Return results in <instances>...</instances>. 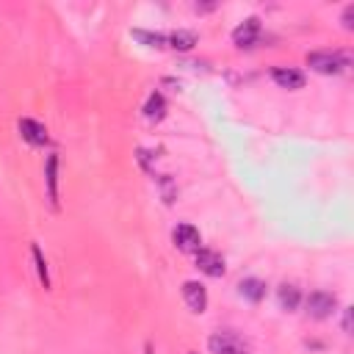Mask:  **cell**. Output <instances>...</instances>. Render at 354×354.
<instances>
[{"label":"cell","instance_id":"obj_1","mask_svg":"<svg viewBox=\"0 0 354 354\" xmlns=\"http://www.w3.org/2000/svg\"><path fill=\"white\" fill-rule=\"evenodd\" d=\"M307 66L318 75H343L351 66L348 50H313L307 53Z\"/></svg>","mask_w":354,"mask_h":354},{"label":"cell","instance_id":"obj_2","mask_svg":"<svg viewBox=\"0 0 354 354\" xmlns=\"http://www.w3.org/2000/svg\"><path fill=\"white\" fill-rule=\"evenodd\" d=\"M207 351L210 354H252L249 343L235 335L232 329H218V332H210L207 337Z\"/></svg>","mask_w":354,"mask_h":354},{"label":"cell","instance_id":"obj_3","mask_svg":"<svg viewBox=\"0 0 354 354\" xmlns=\"http://www.w3.org/2000/svg\"><path fill=\"white\" fill-rule=\"evenodd\" d=\"M301 301H304V313L315 321H326L337 313V296L329 290H310Z\"/></svg>","mask_w":354,"mask_h":354},{"label":"cell","instance_id":"obj_4","mask_svg":"<svg viewBox=\"0 0 354 354\" xmlns=\"http://www.w3.org/2000/svg\"><path fill=\"white\" fill-rule=\"evenodd\" d=\"M41 174H44V196H47V205H50L53 210H58V183H61V158H58V152H55V149H50V152H47Z\"/></svg>","mask_w":354,"mask_h":354},{"label":"cell","instance_id":"obj_5","mask_svg":"<svg viewBox=\"0 0 354 354\" xmlns=\"http://www.w3.org/2000/svg\"><path fill=\"white\" fill-rule=\"evenodd\" d=\"M260 36H263V22H260V17H246V19H241V22L232 28V41H235V47H241V50L254 47V44L260 41Z\"/></svg>","mask_w":354,"mask_h":354},{"label":"cell","instance_id":"obj_6","mask_svg":"<svg viewBox=\"0 0 354 354\" xmlns=\"http://www.w3.org/2000/svg\"><path fill=\"white\" fill-rule=\"evenodd\" d=\"M17 130H19L22 141L30 144V147H36V149H44V147L50 144V133H47V127H44L39 119L22 116V119L17 122Z\"/></svg>","mask_w":354,"mask_h":354},{"label":"cell","instance_id":"obj_7","mask_svg":"<svg viewBox=\"0 0 354 354\" xmlns=\"http://www.w3.org/2000/svg\"><path fill=\"white\" fill-rule=\"evenodd\" d=\"M194 260H196V268H199L205 277H224V271H227L224 257H221L216 249L199 246V249L194 252Z\"/></svg>","mask_w":354,"mask_h":354},{"label":"cell","instance_id":"obj_8","mask_svg":"<svg viewBox=\"0 0 354 354\" xmlns=\"http://www.w3.org/2000/svg\"><path fill=\"white\" fill-rule=\"evenodd\" d=\"M180 293H183V301H185V307L191 313L199 315V313L207 310V288L199 279H185L183 288H180Z\"/></svg>","mask_w":354,"mask_h":354},{"label":"cell","instance_id":"obj_9","mask_svg":"<svg viewBox=\"0 0 354 354\" xmlns=\"http://www.w3.org/2000/svg\"><path fill=\"white\" fill-rule=\"evenodd\" d=\"M171 243L180 249V252H196L202 246V235L194 224L188 221H180L174 230H171Z\"/></svg>","mask_w":354,"mask_h":354},{"label":"cell","instance_id":"obj_10","mask_svg":"<svg viewBox=\"0 0 354 354\" xmlns=\"http://www.w3.org/2000/svg\"><path fill=\"white\" fill-rule=\"evenodd\" d=\"M271 80L279 86V88H288V91H296V88H304L307 77L301 69H293V66H274L271 69Z\"/></svg>","mask_w":354,"mask_h":354},{"label":"cell","instance_id":"obj_11","mask_svg":"<svg viewBox=\"0 0 354 354\" xmlns=\"http://www.w3.org/2000/svg\"><path fill=\"white\" fill-rule=\"evenodd\" d=\"M238 296L243 301H249V304H260L266 299V282L257 279V277H243L238 282Z\"/></svg>","mask_w":354,"mask_h":354},{"label":"cell","instance_id":"obj_12","mask_svg":"<svg viewBox=\"0 0 354 354\" xmlns=\"http://www.w3.org/2000/svg\"><path fill=\"white\" fill-rule=\"evenodd\" d=\"M301 290L293 285V282H282L279 288H277V304H279V310H285V313H293V310H299V304H301Z\"/></svg>","mask_w":354,"mask_h":354},{"label":"cell","instance_id":"obj_13","mask_svg":"<svg viewBox=\"0 0 354 354\" xmlns=\"http://www.w3.org/2000/svg\"><path fill=\"white\" fill-rule=\"evenodd\" d=\"M196 33L194 30H188V28H177V30H171V33H166V47H171V50H180V53H188V50H194L196 47Z\"/></svg>","mask_w":354,"mask_h":354},{"label":"cell","instance_id":"obj_14","mask_svg":"<svg viewBox=\"0 0 354 354\" xmlns=\"http://www.w3.org/2000/svg\"><path fill=\"white\" fill-rule=\"evenodd\" d=\"M144 119H149V122H160L163 116H166V97L160 94V91H149V97L144 100Z\"/></svg>","mask_w":354,"mask_h":354},{"label":"cell","instance_id":"obj_15","mask_svg":"<svg viewBox=\"0 0 354 354\" xmlns=\"http://www.w3.org/2000/svg\"><path fill=\"white\" fill-rule=\"evenodd\" d=\"M130 36L138 41V44H144V47H155V50H160V47H166V33H160V30H147V28H133L130 30Z\"/></svg>","mask_w":354,"mask_h":354},{"label":"cell","instance_id":"obj_16","mask_svg":"<svg viewBox=\"0 0 354 354\" xmlns=\"http://www.w3.org/2000/svg\"><path fill=\"white\" fill-rule=\"evenodd\" d=\"M30 257H33V266H36V277H39L41 288L47 290L50 288V266H47V257H44L39 243H30Z\"/></svg>","mask_w":354,"mask_h":354},{"label":"cell","instance_id":"obj_17","mask_svg":"<svg viewBox=\"0 0 354 354\" xmlns=\"http://www.w3.org/2000/svg\"><path fill=\"white\" fill-rule=\"evenodd\" d=\"M155 185H158L160 199H163L166 205H174V199H177V183L171 180V174H158V177H155Z\"/></svg>","mask_w":354,"mask_h":354},{"label":"cell","instance_id":"obj_18","mask_svg":"<svg viewBox=\"0 0 354 354\" xmlns=\"http://www.w3.org/2000/svg\"><path fill=\"white\" fill-rule=\"evenodd\" d=\"M155 158H158V155H155L152 149H147V147H138V149H136V160H138V166H141L147 174H152V177H155Z\"/></svg>","mask_w":354,"mask_h":354},{"label":"cell","instance_id":"obj_19","mask_svg":"<svg viewBox=\"0 0 354 354\" xmlns=\"http://www.w3.org/2000/svg\"><path fill=\"white\" fill-rule=\"evenodd\" d=\"M351 17H354V3H348V6L343 8V17H340V22H343V28H346V30H351V28H354Z\"/></svg>","mask_w":354,"mask_h":354},{"label":"cell","instance_id":"obj_20","mask_svg":"<svg viewBox=\"0 0 354 354\" xmlns=\"http://www.w3.org/2000/svg\"><path fill=\"white\" fill-rule=\"evenodd\" d=\"M343 310V315H340V329L346 332V335H351V307H340Z\"/></svg>","mask_w":354,"mask_h":354},{"label":"cell","instance_id":"obj_21","mask_svg":"<svg viewBox=\"0 0 354 354\" xmlns=\"http://www.w3.org/2000/svg\"><path fill=\"white\" fill-rule=\"evenodd\" d=\"M216 8V3H194V11L196 14H207V11H213Z\"/></svg>","mask_w":354,"mask_h":354},{"label":"cell","instance_id":"obj_22","mask_svg":"<svg viewBox=\"0 0 354 354\" xmlns=\"http://www.w3.org/2000/svg\"><path fill=\"white\" fill-rule=\"evenodd\" d=\"M147 354H152V348H149V346H147Z\"/></svg>","mask_w":354,"mask_h":354},{"label":"cell","instance_id":"obj_23","mask_svg":"<svg viewBox=\"0 0 354 354\" xmlns=\"http://www.w3.org/2000/svg\"><path fill=\"white\" fill-rule=\"evenodd\" d=\"M188 354H196V351H188Z\"/></svg>","mask_w":354,"mask_h":354}]
</instances>
